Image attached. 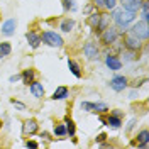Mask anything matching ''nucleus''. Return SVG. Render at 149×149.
<instances>
[{
  "mask_svg": "<svg viewBox=\"0 0 149 149\" xmlns=\"http://www.w3.org/2000/svg\"><path fill=\"white\" fill-rule=\"evenodd\" d=\"M136 14L137 12H132V10H127V9H122V10H115L113 12V15H112V19L117 22V26L120 29H127V26H129L130 22L136 19Z\"/></svg>",
  "mask_w": 149,
  "mask_h": 149,
  "instance_id": "obj_1",
  "label": "nucleus"
},
{
  "mask_svg": "<svg viewBox=\"0 0 149 149\" xmlns=\"http://www.w3.org/2000/svg\"><path fill=\"white\" fill-rule=\"evenodd\" d=\"M41 41H44L47 46H53V47H61L63 46V39H61V36L56 34V32H53V31H46V32H42Z\"/></svg>",
  "mask_w": 149,
  "mask_h": 149,
  "instance_id": "obj_2",
  "label": "nucleus"
},
{
  "mask_svg": "<svg viewBox=\"0 0 149 149\" xmlns=\"http://www.w3.org/2000/svg\"><path fill=\"white\" fill-rule=\"evenodd\" d=\"M141 41L142 39L136 37L132 32H127L125 37H124V46L127 47V49H130V51H139L141 47H142V42Z\"/></svg>",
  "mask_w": 149,
  "mask_h": 149,
  "instance_id": "obj_3",
  "label": "nucleus"
},
{
  "mask_svg": "<svg viewBox=\"0 0 149 149\" xmlns=\"http://www.w3.org/2000/svg\"><path fill=\"white\" fill-rule=\"evenodd\" d=\"M117 37H119V32H117V29L115 27H105L102 31V42L103 44H107V46H110L113 44L115 41H117Z\"/></svg>",
  "mask_w": 149,
  "mask_h": 149,
  "instance_id": "obj_4",
  "label": "nucleus"
},
{
  "mask_svg": "<svg viewBox=\"0 0 149 149\" xmlns=\"http://www.w3.org/2000/svg\"><path fill=\"white\" fill-rule=\"evenodd\" d=\"M129 32H132L136 37H139V39H148L149 37V31H148V22H137V24H134L132 29H130Z\"/></svg>",
  "mask_w": 149,
  "mask_h": 149,
  "instance_id": "obj_5",
  "label": "nucleus"
},
{
  "mask_svg": "<svg viewBox=\"0 0 149 149\" xmlns=\"http://www.w3.org/2000/svg\"><path fill=\"white\" fill-rule=\"evenodd\" d=\"M110 86L115 92H124L127 88V78L125 76H113L110 80Z\"/></svg>",
  "mask_w": 149,
  "mask_h": 149,
  "instance_id": "obj_6",
  "label": "nucleus"
},
{
  "mask_svg": "<svg viewBox=\"0 0 149 149\" xmlns=\"http://www.w3.org/2000/svg\"><path fill=\"white\" fill-rule=\"evenodd\" d=\"M83 53L88 59H95V58H98V47L95 42H86L83 46Z\"/></svg>",
  "mask_w": 149,
  "mask_h": 149,
  "instance_id": "obj_7",
  "label": "nucleus"
},
{
  "mask_svg": "<svg viewBox=\"0 0 149 149\" xmlns=\"http://www.w3.org/2000/svg\"><path fill=\"white\" fill-rule=\"evenodd\" d=\"M105 65L109 66L112 71H117V70H120V68H122V61L117 58V56L109 54L107 58H105Z\"/></svg>",
  "mask_w": 149,
  "mask_h": 149,
  "instance_id": "obj_8",
  "label": "nucleus"
},
{
  "mask_svg": "<svg viewBox=\"0 0 149 149\" xmlns=\"http://www.w3.org/2000/svg\"><path fill=\"white\" fill-rule=\"evenodd\" d=\"M37 127H39L37 120H34V119H29V120L24 122V125H22V132H24V134H36Z\"/></svg>",
  "mask_w": 149,
  "mask_h": 149,
  "instance_id": "obj_9",
  "label": "nucleus"
},
{
  "mask_svg": "<svg viewBox=\"0 0 149 149\" xmlns=\"http://www.w3.org/2000/svg\"><path fill=\"white\" fill-rule=\"evenodd\" d=\"M29 90H31V93L36 98H42L44 97V86H42V83H39V81H32V83L29 85Z\"/></svg>",
  "mask_w": 149,
  "mask_h": 149,
  "instance_id": "obj_10",
  "label": "nucleus"
},
{
  "mask_svg": "<svg viewBox=\"0 0 149 149\" xmlns=\"http://www.w3.org/2000/svg\"><path fill=\"white\" fill-rule=\"evenodd\" d=\"M17 27V22L14 20V19H9V20H5L3 24H2V32L5 34V36H12L14 34V31Z\"/></svg>",
  "mask_w": 149,
  "mask_h": 149,
  "instance_id": "obj_11",
  "label": "nucleus"
},
{
  "mask_svg": "<svg viewBox=\"0 0 149 149\" xmlns=\"http://www.w3.org/2000/svg\"><path fill=\"white\" fill-rule=\"evenodd\" d=\"M141 2H142V0H120L122 9L132 10V12H137V10L141 9Z\"/></svg>",
  "mask_w": 149,
  "mask_h": 149,
  "instance_id": "obj_12",
  "label": "nucleus"
},
{
  "mask_svg": "<svg viewBox=\"0 0 149 149\" xmlns=\"http://www.w3.org/2000/svg\"><path fill=\"white\" fill-rule=\"evenodd\" d=\"M26 39H27V42H29V46L31 47H37L39 44H41V36L36 34V32H32V31L26 34Z\"/></svg>",
  "mask_w": 149,
  "mask_h": 149,
  "instance_id": "obj_13",
  "label": "nucleus"
},
{
  "mask_svg": "<svg viewBox=\"0 0 149 149\" xmlns=\"http://www.w3.org/2000/svg\"><path fill=\"white\" fill-rule=\"evenodd\" d=\"M137 142H139L141 148H148V142H149V130L148 129L141 130L139 134H137Z\"/></svg>",
  "mask_w": 149,
  "mask_h": 149,
  "instance_id": "obj_14",
  "label": "nucleus"
},
{
  "mask_svg": "<svg viewBox=\"0 0 149 149\" xmlns=\"http://www.w3.org/2000/svg\"><path fill=\"white\" fill-rule=\"evenodd\" d=\"M109 19H110V15H107V14H100V19H98V24H97V31H100L102 32L105 27H109Z\"/></svg>",
  "mask_w": 149,
  "mask_h": 149,
  "instance_id": "obj_15",
  "label": "nucleus"
},
{
  "mask_svg": "<svg viewBox=\"0 0 149 149\" xmlns=\"http://www.w3.org/2000/svg\"><path fill=\"white\" fill-rule=\"evenodd\" d=\"M34 78H36L34 70H24V73H22V80H24V83L26 85H31L32 81H34Z\"/></svg>",
  "mask_w": 149,
  "mask_h": 149,
  "instance_id": "obj_16",
  "label": "nucleus"
},
{
  "mask_svg": "<svg viewBox=\"0 0 149 149\" xmlns=\"http://www.w3.org/2000/svg\"><path fill=\"white\" fill-rule=\"evenodd\" d=\"M68 97V88L66 86H59V88H56V92L53 93V98L54 100H63Z\"/></svg>",
  "mask_w": 149,
  "mask_h": 149,
  "instance_id": "obj_17",
  "label": "nucleus"
},
{
  "mask_svg": "<svg viewBox=\"0 0 149 149\" xmlns=\"http://www.w3.org/2000/svg\"><path fill=\"white\" fill-rule=\"evenodd\" d=\"M120 117H117V115H109V119H107V125H110V127H113V129H119L120 127Z\"/></svg>",
  "mask_w": 149,
  "mask_h": 149,
  "instance_id": "obj_18",
  "label": "nucleus"
},
{
  "mask_svg": "<svg viewBox=\"0 0 149 149\" xmlns=\"http://www.w3.org/2000/svg\"><path fill=\"white\" fill-rule=\"evenodd\" d=\"M68 66H70V70H71V73L76 76V78H80L81 76V71H80V66H78V63L76 61H73V59H68Z\"/></svg>",
  "mask_w": 149,
  "mask_h": 149,
  "instance_id": "obj_19",
  "label": "nucleus"
},
{
  "mask_svg": "<svg viewBox=\"0 0 149 149\" xmlns=\"http://www.w3.org/2000/svg\"><path fill=\"white\" fill-rule=\"evenodd\" d=\"M92 112H98V113H105V112H109V107H107V103H92Z\"/></svg>",
  "mask_w": 149,
  "mask_h": 149,
  "instance_id": "obj_20",
  "label": "nucleus"
},
{
  "mask_svg": "<svg viewBox=\"0 0 149 149\" xmlns=\"http://www.w3.org/2000/svg\"><path fill=\"white\" fill-rule=\"evenodd\" d=\"M73 27H74V20H71V19H65L61 22V31L63 32H70Z\"/></svg>",
  "mask_w": 149,
  "mask_h": 149,
  "instance_id": "obj_21",
  "label": "nucleus"
},
{
  "mask_svg": "<svg viewBox=\"0 0 149 149\" xmlns=\"http://www.w3.org/2000/svg\"><path fill=\"white\" fill-rule=\"evenodd\" d=\"M10 51H12V47H10L9 42H0V58H3V56H9Z\"/></svg>",
  "mask_w": 149,
  "mask_h": 149,
  "instance_id": "obj_22",
  "label": "nucleus"
},
{
  "mask_svg": "<svg viewBox=\"0 0 149 149\" xmlns=\"http://www.w3.org/2000/svg\"><path fill=\"white\" fill-rule=\"evenodd\" d=\"M66 124V134H70V136H74V132H76V127H74V122L71 119H66L65 120Z\"/></svg>",
  "mask_w": 149,
  "mask_h": 149,
  "instance_id": "obj_23",
  "label": "nucleus"
},
{
  "mask_svg": "<svg viewBox=\"0 0 149 149\" xmlns=\"http://www.w3.org/2000/svg\"><path fill=\"white\" fill-rule=\"evenodd\" d=\"M98 19H100V14H98V12H93L92 15L88 17V24L95 29V27H97V24H98Z\"/></svg>",
  "mask_w": 149,
  "mask_h": 149,
  "instance_id": "obj_24",
  "label": "nucleus"
},
{
  "mask_svg": "<svg viewBox=\"0 0 149 149\" xmlns=\"http://www.w3.org/2000/svg\"><path fill=\"white\" fill-rule=\"evenodd\" d=\"M54 134H56V136H65V134H66V125L58 124V125L54 127Z\"/></svg>",
  "mask_w": 149,
  "mask_h": 149,
  "instance_id": "obj_25",
  "label": "nucleus"
},
{
  "mask_svg": "<svg viewBox=\"0 0 149 149\" xmlns=\"http://www.w3.org/2000/svg\"><path fill=\"white\" fill-rule=\"evenodd\" d=\"M63 7H65L66 10H68V9H74L73 0H63Z\"/></svg>",
  "mask_w": 149,
  "mask_h": 149,
  "instance_id": "obj_26",
  "label": "nucleus"
},
{
  "mask_svg": "<svg viewBox=\"0 0 149 149\" xmlns=\"http://www.w3.org/2000/svg\"><path fill=\"white\" fill-rule=\"evenodd\" d=\"M115 3H117V0H105V7L107 9H113Z\"/></svg>",
  "mask_w": 149,
  "mask_h": 149,
  "instance_id": "obj_27",
  "label": "nucleus"
},
{
  "mask_svg": "<svg viewBox=\"0 0 149 149\" xmlns=\"http://www.w3.org/2000/svg\"><path fill=\"white\" fill-rule=\"evenodd\" d=\"M12 103L17 107L19 110H24V109H26V105H24V103H20V102H17V100H12Z\"/></svg>",
  "mask_w": 149,
  "mask_h": 149,
  "instance_id": "obj_28",
  "label": "nucleus"
},
{
  "mask_svg": "<svg viewBox=\"0 0 149 149\" xmlns=\"http://www.w3.org/2000/svg\"><path fill=\"white\" fill-rule=\"evenodd\" d=\"M26 146H27V148H37L39 144H37L36 141H27V144H26Z\"/></svg>",
  "mask_w": 149,
  "mask_h": 149,
  "instance_id": "obj_29",
  "label": "nucleus"
},
{
  "mask_svg": "<svg viewBox=\"0 0 149 149\" xmlns=\"http://www.w3.org/2000/svg\"><path fill=\"white\" fill-rule=\"evenodd\" d=\"M93 3H95V5H98V7H105V0H95Z\"/></svg>",
  "mask_w": 149,
  "mask_h": 149,
  "instance_id": "obj_30",
  "label": "nucleus"
},
{
  "mask_svg": "<svg viewBox=\"0 0 149 149\" xmlns=\"http://www.w3.org/2000/svg\"><path fill=\"white\" fill-rule=\"evenodd\" d=\"M105 137H107L105 134H98V137H97V142H103V141H105Z\"/></svg>",
  "mask_w": 149,
  "mask_h": 149,
  "instance_id": "obj_31",
  "label": "nucleus"
},
{
  "mask_svg": "<svg viewBox=\"0 0 149 149\" xmlns=\"http://www.w3.org/2000/svg\"><path fill=\"white\" fill-rule=\"evenodd\" d=\"M19 78H20V76H19V74H15V76H10V81H12V83H14V81H17Z\"/></svg>",
  "mask_w": 149,
  "mask_h": 149,
  "instance_id": "obj_32",
  "label": "nucleus"
},
{
  "mask_svg": "<svg viewBox=\"0 0 149 149\" xmlns=\"http://www.w3.org/2000/svg\"><path fill=\"white\" fill-rule=\"evenodd\" d=\"M112 115H117V117H122V112H117V110H115V112H112Z\"/></svg>",
  "mask_w": 149,
  "mask_h": 149,
  "instance_id": "obj_33",
  "label": "nucleus"
},
{
  "mask_svg": "<svg viewBox=\"0 0 149 149\" xmlns=\"http://www.w3.org/2000/svg\"><path fill=\"white\" fill-rule=\"evenodd\" d=\"M0 127H2V122H0Z\"/></svg>",
  "mask_w": 149,
  "mask_h": 149,
  "instance_id": "obj_34",
  "label": "nucleus"
}]
</instances>
